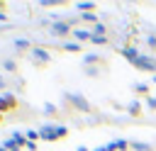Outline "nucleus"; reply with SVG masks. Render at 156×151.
Instances as JSON below:
<instances>
[]
</instances>
